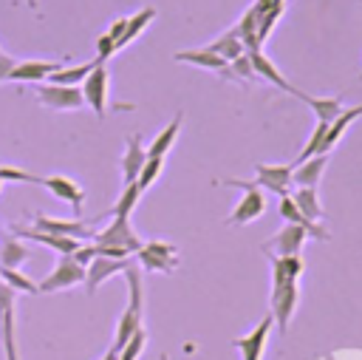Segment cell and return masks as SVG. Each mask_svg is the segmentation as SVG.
Segmentation results:
<instances>
[{"label":"cell","instance_id":"obj_1","mask_svg":"<svg viewBox=\"0 0 362 360\" xmlns=\"http://www.w3.org/2000/svg\"><path fill=\"white\" fill-rule=\"evenodd\" d=\"M136 258V255H133ZM124 281H127V306L116 323V337H113V346L122 349L139 329H141V272L136 269V261L124 269Z\"/></svg>","mask_w":362,"mask_h":360},{"label":"cell","instance_id":"obj_2","mask_svg":"<svg viewBox=\"0 0 362 360\" xmlns=\"http://www.w3.org/2000/svg\"><path fill=\"white\" fill-rule=\"evenodd\" d=\"M223 184L229 187H240L243 198L238 201V207L232 210V215L226 218V224H249L255 218H260L266 213V196L255 181H243V179H223Z\"/></svg>","mask_w":362,"mask_h":360},{"label":"cell","instance_id":"obj_3","mask_svg":"<svg viewBox=\"0 0 362 360\" xmlns=\"http://www.w3.org/2000/svg\"><path fill=\"white\" fill-rule=\"evenodd\" d=\"M76 283H85V266L74 255H59L54 269L37 286H40V292H62V289L76 286Z\"/></svg>","mask_w":362,"mask_h":360},{"label":"cell","instance_id":"obj_4","mask_svg":"<svg viewBox=\"0 0 362 360\" xmlns=\"http://www.w3.org/2000/svg\"><path fill=\"white\" fill-rule=\"evenodd\" d=\"M37 99L45 108H54V111H76V108L85 105V96H82L79 85H57V82L37 85Z\"/></svg>","mask_w":362,"mask_h":360},{"label":"cell","instance_id":"obj_5","mask_svg":"<svg viewBox=\"0 0 362 360\" xmlns=\"http://www.w3.org/2000/svg\"><path fill=\"white\" fill-rule=\"evenodd\" d=\"M297 300H300V289H297V281H283V283H272V317H274V326L280 332L288 329L291 323V315L297 309Z\"/></svg>","mask_w":362,"mask_h":360},{"label":"cell","instance_id":"obj_6","mask_svg":"<svg viewBox=\"0 0 362 360\" xmlns=\"http://www.w3.org/2000/svg\"><path fill=\"white\" fill-rule=\"evenodd\" d=\"M136 261L147 272H173L178 266V249L164 241H147L136 252Z\"/></svg>","mask_w":362,"mask_h":360},{"label":"cell","instance_id":"obj_7","mask_svg":"<svg viewBox=\"0 0 362 360\" xmlns=\"http://www.w3.org/2000/svg\"><path fill=\"white\" fill-rule=\"evenodd\" d=\"M93 241L96 244H107V247H122V249H127L130 255H136L139 249H141V238L133 232V227H130V218H122V215H113V221L105 227V230H99L96 235H93Z\"/></svg>","mask_w":362,"mask_h":360},{"label":"cell","instance_id":"obj_8","mask_svg":"<svg viewBox=\"0 0 362 360\" xmlns=\"http://www.w3.org/2000/svg\"><path fill=\"white\" fill-rule=\"evenodd\" d=\"M34 230H42V232H54V235H68V238H76V241H93L96 230L88 224V221H65V218H51V215H42L37 213L34 215Z\"/></svg>","mask_w":362,"mask_h":360},{"label":"cell","instance_id":"obj_9","mask_svg":"<svg viewBox=\"0 0 362 360\" xmlns=\"http://www.w3.org/2000/svg\"><path fill=\"white\" fill-rule=\"evenodd\" d=\"M305 238H308V232L300 224H283V230L274 232L269 241H263L260 249L266 255H300Z\"/></svg>","mask_w":362,"mask_h":360},{"label":"cell","instance_id":"obj_10","mask_svg":"<svg viewBox=\"0 0 362 360\" xmlns=\"http://www.w3.org/2000/svg\"><path fill=\"white\" fill-rule=\"evenodd\" d=\"M79 88H82L85 105L102 119V116H105V105H107V68H105V62H99V65L85 77V82H82Z\"/></svg>","mask_w":362,"mask_h":360},{"label":"cell","instance_id":"obj_11","mask_svg":"<svg viewBox=\"0 0 362 360\" xmlns=\"http://www.w3.org/2000/svg\"><path fill=\"white\" fill-rule=\"evenodd\" d=\"M133 261H136L133 255H130V258H107V255H96V258L85 266V289H88V295H93V292L99 289V283L107 281L110 275L124 272Z\"/></svg>","mask_w":362,"mask_h":360},{"label":"cell","instance_id":"obj_12","mask_svg":"<svg viewBox=\"0 0 362 360\" xmlns=\"http://www.w3.org/2000/svg\"><path fill=\"white\" fill-rule=\"evenodd\" d=\"M291 170L294 164H257L255 173V184L260 190H269L274 196H288V187H291Z\"/></svg>","mask_w":362,"mask_h":360},{"label":"cell","instance_id":"obj_13","mask_svg":"<svg viewBox=\"0 0 362 360\" xmlns=\"http://www.w3.org/2000/svg\"><path fill=\"white\" fill-rule=\"evenodd\" d=\"M272 326H274V317H272V312L249 332V334H243V337H235L232 343H235V349L243 354V360H260V354H263V349H266V340H269V332H272Z\"/></svg>","mask_w":362,"mask_h":360},{"label":"cell","instance_id":"obj_14","mask_svg":"<svg viewBox=\"0 0 362 360\" xmlns=\"http://www.w3.org/2000/svg\"><path fill=\"white\" fill-rule=\"evenodd\" d=\"M173 60H178V62H189V65H195V68H209V71H218L221 77H226V79H238L235 74H232V65L221 57V54H215V51H209L206 45L204 48H189V51H178Z\"/></svg>","mask_w":362,"mask_h":360},{"label":"cell","instance_id":"obj_15","mask_svg":"<svg viewBox=\"0 0 362 360\" xmlns=\"http://www.w3.org/2000/svg\"><path fill=\"white\" fill-rule=\"evenodd\" d=\"M11 232L17 235V238H23V241H37V244H45L48 249H57L59 255H74L79 247H82V241H76V238H68V235H54V232H42V230H23V227H17V224H11Z\"/></svg>","mask_w":362,"mask_h":360},{"label":"cell","instance_id":"obj_16","mask_svg":"<svg viewBox=\"0 0 362 360\" xmlns=\"http://www.w3.org/2000/svg\"><path fill=\"white\" fill-rule=\"evenodd\" d=\"M42 187H45V190H51L57 198L68 201V204L74 207V213H76V215L82 213V204H85V190H82V187H79L74 179L59 176V173H54V176H42Z\"/></svg>","mask_w":362,"mask_h":360},{"label":"cell","instance_id":"obj_17","mask_svg":"<svg viewBox=\"0 0 362 360\" xmlns=\"http://www.w3.org/2000/svg\"><path fill=\"white\" fill-rule=\"evenodd\" d=\"M147 162V150L141 145V136L139 133H127L124 139V156H122V176H124V184H133L141 173Z\"/></svg>","mask_w":362,"mask_h":360},{"label":"cell","instance_id":"obj_18","mask_svg":"<svg viewBox=\"0 0 362 360\" xmlns=\"http://www.w3.org/2000/svg\"><path fill=\"white\" fill-rule=\"evenodd\" d=\"M280 218L286 221V224H300L305 232H308V238H317V241H328L331 235H328V230L320 224V221H308L303 213H300V207L294 204V198H291V193L288 196H280Z\"/></svg>","mask_w":362,"mask_h":360},{"label":"cell","instance_id":"obj_19","mask_svg":"<svg viewBox=\"0 0 362 360\" xmlns=\"http://www.w3.org/2000/svg\"><path fill=\"white\" fill-rule=\"evenodd\" d=\"M57 68H62V62H51V60H25V62H17L14 71L8 74L11 82H42L48 79Z\"/></svg>","mask_w":362,"mask_h":360},{"label":"cell","instance_id":"obj_20","mask_svg":"<svg viewBox=\"0 0 362 360\" xmlns=\"http://www.w3.org/2000/svg\"><path fill=\"white\" fill-rule=\"evenodd\" d=\"M359 116H362V105H354V108H342V111H339V116H337V119L328 125V130H325V139H322V147H320V153H325V156H328V153L337 147V142L345 136V130H348V128H351V125H354Z\"/></svg>","mask_w":362,"mask_h":360},{"label":"cell","instance_id":"obj_21","mask_svg":"<svg viewBox=\"0 0 362 360\" xmlns=\"http://www.w3.org/2000/svg\"><path fill=\"white\" fill-rule=\"evenodd\" d=\"M246 54H249L252 68H255V74H257V77L269 79L272 85L283 88V91H286V94H291V96H297V94H300V91H297V88H294V85H291V82H288V79H286V77L277 71V65H274V62H272V60H269L263 51H246Z\"/></svg>","mask_w":362,"mask_h":360},{"label":"cell","instance_id":"obj_22","mask_svg":"<svg viewBox=\"0 0 362 360\" xmlns=\"http://www.w3.org/2000/svg\"><path fill=\"white\" fill-rule=\"evenodd\" d=\"M325 162H328V156L325 153H317V156L294 164V170H291V187H317V181L322 179Z\"/></svg>","mask_w":362,"mask_h":360},{"label":"cell","instance_id":"obj_23","mask_svg":"<svg viewBox=\"0 0 362 360\" xmlns=\"http://www.w3.org/2000/svg\"><path fill=\"white\" fill-rule=\"evenodd\" d=\"M269 261H272V283L297 281L305 269L300 255H269Z\"/></svg>","mask_w":362,"mask_h":360},{"label":"cell","instance_id":"obj_24","mask_svg":"<svg viewBox=\"0 0 362 360\" xmlns=\"http://www.w3.org/2000/svg\"><path fill=\"white\" fill-rule=\"evenodd\" d=\"M297 99H303V102L314 111L317 122H328V125H331V122L339 116V111H342V99H339V96H305V94L300 91Z\"/></svg>","mask_w":362,"mask_h":360},{"label":"cell","instance_id":"obj_25","mask_svg":"<svg viewBox=\"0 0 362 360\" xmlns=\"http://www.w3.org/2000/svg\"><path fill=\"white\" fill-rule=\"evenodd\" d=\"M31 258V249L23 244V238H17L14 232L0 238V266H8V269H17L23 261Z\"/></svg>","mask_w":362,"mask_h":360},{"label":"cell","instance_id":"obj_26","mask_svg":"<svg viewBox=\"0 0 362 360\" xmlns=\"http://www.w3.org/2000/svg\"><path fill=\"white\" fill-rule=\"evenodd\" d=\"M99 65V60L93 57V60H88V62H79V65H62V68H57L51 77H48V82H57V85H82L85 82V77L93 71Z\"/></svg>","mask_w":362,"mask_h":360},{"label":"cell","instance_id":"obj_27","mask_svg":"<svg viewBox=\"0 0 362 360\" xmlns=\"http://www.w3.org/2000/svg\"><path fill=\"white\" fill-rule=\"evenodd\" d=\"M181 122H184V116L175 113L173 122H170V125L153 139V145L147 147V159H164V156H167V150L175 145V136H178V130H181Z\"/></svg>","mask_w":362,"mask_h":360},{"label":"cell","instance_id":"obj_28","mask_svg":"<svg viewBox=\"0 0 362 360\" xmlns=\"http://www.w3.org/2000/svg\"><path fill=\"white\" fill-rule=\"evenodd\" d=\"M235 31H238V37H240V43H243L246 51H260V40H257V11H255V6H249V9L243 11V17L235 23Z\"/></svg>","mask_w":362,"mask_h":360},{"label":"cell","instance_id":"obj_29","mask_svg":"<svg viewBox=\"0 0 362 360\" xmlns=\"http://www.w3.org/2000/svg\"><path fill=\"white\" fill-rule=\"evenodd\" d=\"M206 48H209V51H215V54H221L226 62H232V60H238L240 54H246L243 43H240V37H238V31H235V26H232L229 31H223L218 40H212Z\"/></svg>","mask_w":362,"mask_h":360},{"label":"cell","instance_id":"obj_30","mask_svg":"<svg viewBox=\"0 0 362 360\" xmlns=\"http://www.w3.org/2000/svg\"><path fill=\"white\" fill-rule=\"evenodd\" d=\"M294 204L300 207V213L308 218V221H322V207H320V196H317V187H297L291 193Z\"/></svg>","mask_w":362,"mask_h":360},{"label":"cell","instance_id":"obj_31","mask_svg":"<svg viewBox=\"0 0 362 360\" xmlns=\"http://www.w3.org/2000/svg\"><path fill=\"white\" fill-rule=\"evenodd\" d=\"M156 17V9H141L139 14H133V17H127V28H124V34H122V40H119V45H116V51L119 48H124L133 37H139L144 28H147V23Z\"/></svg>","mask_w":362,"mask_h":360},{"label":"cell","instance_id":"obj_32","mask_svg":"<svg viewBox=\"0 0 362 360\" xmlns=\"http://www.w3.org/2000/svg\"><path fill=\"white\" fill-rule=\"evenodd\" d=\"M141 187L133 181V184H124V190H122V196L116 198V204H113V210H110V215H122V218H130V213H133V207L139 204V198H141Z\"/></svg>","mask_w":362,"mask_h":360},{"label":"cell","instance_id":"obj_33","mask_svg":"<svg viewBox=\"0 0 362 360\" xmlns=\"http://www.w3.org/2000/svg\"><path fill=\"white\" fill-rule=\"evenodd\" d=\"M0 278L11 286V289H17V292H28V295H37L40 292V286L34 283V281H28L25 275H20L17 269H8V266H0Z\"/></svg>","mask_w":362,"mask_h":360},{"label":"cell","instance_id":"obj_34","mask_svg":"<svg viewBox=\"0 0 362 360\" xmlns=\"http://www.w3.org/2000/svg\"><path fill=\"white\" fill-rule=\"evenodd\" d=\"M0 334H3V349H6V360H20L17 357V343H14V312L0 317Z\"/></svg>","mask_w":362,"mask_h":360},{"label":"cell","instance_id":"obj_35","mask_svg":"<svg viewBox=\"0 0 362 360\" xmlns=\"http://www.w3.org/2000/svg\"><path fill=\"white\" fill-rule=\"evenodd\" d=\"M144 346H147V332L139 329V332L119 349V360H139V354L144 351Z\"/></svg>","mask_w":362,"mask_h":360},{"label":"cell","instance_id":"obj_36","mask_svg":"<svg viewBox=\"0 0 362 360\" xmlns=\"http://www.w3.org/2000/svg\"><path fill=\"white\" fill-rule=\"evenodd\" d=\"M0 181H20V184H42V176H34L28 170H20V167H11V164H3L0 167Z\"/></svg>","mask_w":362,"mask_h":360},{"label":"cell","instance_id":"obj_37","mask_svg":"<svg viewBox=\"0 0 362 360\" xmlns=\"http://www.w3.org/2000/svg\"><path fill=\"white\" fill-rule=\"evenodd\" d=\"M161 170H164V159H147L144 167H141V173H139V179H136V184H139L141 190H147V187L158 179Z\"/></svg>","mask_w":362,"mask_h":360},{"label":"cell","instance_id":"obj_38","mask_svg":"<svg viewBox=\"0 0 362 360\" xmlns=\"http://www.w3.org/2000/svg\"><path fill=\"white\" fill-rule=\"evenodd\" d=\"M229 65H232V74H235L238 79H255V77H257V74H255V68H252L249 54H240V57H238V60H232Z\"/></svg>","mask_w":362,"mask_h":360},{"label":"cell","instance_id":"obj_39","mask_svg":"<svg viewBox=\"0 0 362 360\" xmlns=\"http://www.w3.org/2000/svg\"><path fill=\"white\" fill-rule=\"evenodd\" d=\"M14 298H17V289H11V286L0 278V317H6V315L14 312Z\"/></svg>","mask_w":362,"mask_h":360},{"label":"cell","instance_id":"obj_40","mask_svg":"<svg viewBox=\"0 0 362 360\" xmlns=\"http://www.w3.org/2000/svg\"><path fill=\"white\" fill-rule=\"evenodd\" d=\"M110 54H116V43H113V37L105 31V34L96 40V60H99V62H107Z\"/></svg>","mask_w":362,"mask_h":360},{"label":"cell","instance_id":"obj_41","mask_svg":"<svg viewBox=\"0 0 362 360\" xmlns=\"http://www.w3.org/2000/svg\"><path fill=\"white\" fill-rule=\"evenodd\" d=\"M74 258L82 264V266H88L93 258H96V247H93V241H88V244H82L76 252H74Z\"/></svg>","mask_w":362,"mask_h":360},{"label":"cell","instance_id":"obj_42","mask_svg":"<svg viewBox=\"0 0 362 360\" xmlns=\"http://www.w3.org/2000/svg\"><path fill=\"white\" fill-rule=\"evenodd\" d=\"M255 11H257V14H266V11L283 14V0H257V3H255Z\"/></svg>","mask_w":362,"mask_h":360},{"label":"cell","instance_id":"obj_43","mask_svg":"<svg viewBox=\"0 0 362 360\" xmlns=\"http://www.w3.org/2000/svg\"><path fill=\"white\" fill-rule=\"evenodd\" d=\"M14 65H17V60H11L8 54H3V51H0V82H6V79H8V74L14 71Z\"/></svg>","mask_w":362,"mask_h":360},{"label":"cell","instance_id":"obj_44","mask_svg":"<svg viewBox=\"0 0 362 360\" xmlns=\"http://www.w3.org/2000/svg\"><path fill=\"white\" fill-rule=\"evenodd\" d=\"M124 28H127V17H119V20H116V23H113V26L107 28V34L113 37V43H116V45H119V40H122Z\"/></svg>","mask_w":362,"mask_h":360},{"label":"cell","instance_id":"obj_45","mask_svg":"<svg viewBox=\"0 0 362 360\" xmlns=\"http://www.w3.org/2000/svg\"><path fill=\"white\" fill-rule=\"evenodd\" d=\"M99 360H119V349H116V346H110V349H107V351H105Z\"/></svg>","mask_w":362,"mask_h":360},{"label":"cell","instance_id":"obj_46","mask_svg":"<svg viewBox=\"0 0 362 360\" xmlns=\"http://www.w3.org/2000/svg\"><path fill=\"white\" fill-rule=\"evenodd\" d=\"M25 3H28V9H34V11H37V0H25Z\"/></svg>","mask_w":362,"mask_h":360},{"label":"cell","instance_id":"obj_47","mask_svg":"<svg viewBox=\"0 0 362 360\" xmlns=\"http://www.w3.org/2000/svg\"><path fill=\"white\" fill-rule=\"evenodd\" d=\"M359 79H362V74H359Z\"/></svg>","mask_w":362,"mask_h":360},{"label":"cell","instance_id":"obj_48","mask_svg":"<svg viewBox=\"0 0 362 360\" xmlns=\"http://www.w3.org/2000/svg\"><path fill=\"white\" fill-rule=\"evenodd\" d=\"M0 184H3V181H0Z\"/></svg>","mask_w":362,"mask_h":360}]
</instances>
